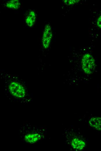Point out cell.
I'll use <instances>...</instances> for the list:
<instances>
[{"instance_id":"cell-1","label":"cell","mask_w":101,"mask_h":151,"mask_svg":"<svg viewBox=\"0 0 101 151\" xmlns=\"http://www.w3.org/2000/svg\"><path fill=\"white\" fill-rule=\"evenodd\" d=\"M22 140L30 144H35L43 139L45 130L41 127L26 124L21 127L19 131Z\"/></svg>"},{"instance_id":"cell-2","label":"cell","mask_w":101,"mask_h":151,"mask_svg":"<svg viewBox=\"0 0 101 151\" xmlns=\"http://www.w3.org/2000/svg\"><path fill=\"white\" fill-rule=\"evenodd\" d=\"M10 94L13 97L18 99H22L26 97L27 92L24 87L20 83L12 81L8 86Z\"/></svg>"},{"instance_id":"cell-3","label":"cell","mask_w":101,"mask_h":151,"mask_svg":"<svg viewBox=\"0 0 101 151\" xmlns=\"http://www.w3.org/2000/svg\"><path fill=\"white\" fill-rule=\"evenodd\" d=\"M82 67L86 74L90 75L94 71L95 62L93 56L89 53H86L83 56L81 61Z\"/></svg>"},{"instance_id":"cell-4","label":"cell","mask_w":101,"mask_h":151,"mask_svg":"<svg viewBox=\"0 0 101 151\" xmlns=\"http://www.w3.org/2000/svg\"><path fill=\"white\" fill-rule=\"evenodd\" d=\"M52 37L51 27L49 24H47L43 32L42 39V44L44 48L47 49L49 47Z\"/></svg>"},{"instance_id":"cell-5","label":"cell","mask_w":101,"mask_h":151,"mask_svg":"<svg viewBox=\"0 0 101 151\" xmlns=\"http://www.w3.org/2000/svg\"><path fill=\"white\" fill-rule=\"evenodd\" d=\"M71 143L72 147L76 150H81L83 149L85 145V143L84 141L76 138L72 140Z\"/></svg>"},{"instance_id":"cell-6","label":"cell","mask_w":101,"mask_h":151,"mask_svg":"<svg viewBox=\"0 0 101 151\" xmlns=\"http://www.w3.org/2000/svg\"><path fill=\"white\" fill-rule=\"evenodd\" d=\"M89 123L90 126L94 128L101 130V117H93L89 120Z\"/></svg>"},{"instance_id":"cell-7","label":"cell","mask_w":101,"mask_h":151,"mask_svg":"<svg viewBox=\"0 0 101 151\" xmlns=\"http://www.w3.org/2000/svg\"><path fill=\"white\" fill-rule=\"evenodd\" d=\"M36 19V14L35 12L33 10L31 11L26 17V23L29 26L31 27L34 25Z\"/></svg>"},{"instance_id":"cell-8","label":"cell","mask_w":101,"mask_h":151,"mask_svg":"<svg viewBox=\"0 0 101 151\" xmlns=\"http://www.w3.org/2000/svg\"><path fill=\"white\" fill-rule=\"evenodd\" d=\"M20 3L18 0H11L6 3V6L8 8L17 10L20 7Z\"/></svg>"},{"instance_id":"cell-9","label":"cell","mask_w":101,"mask_h":151,"mask_svg":"<svg viewBox=\"0 0 101 151\" xmlns=\"http://www.w3.org/2000/svg\"><path fill=\"white\" fill-rule=\"evenodd\" d=\"M64 3L67 5L73 4L79 2L80 0H64Z\"/></svg>"},{"instance_id":"cell-10","label":"cell","mask_w":101,"mask_h":151,"mask_svg":"<svg viewBox=\"0 0 101 151\" xmlns=\"http://www.w3.org/2000/svg\"><path fill=\"white\" fill-rule=\"evenodd\" d=\"M96 24L98 27L101 28V15L97 19Z\"/></svg>"}]
</instances>
